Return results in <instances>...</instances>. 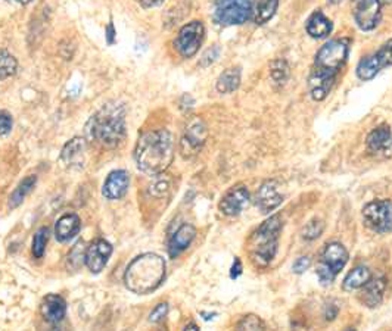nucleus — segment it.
<instances>
[{"label":"nucleus","instance_id":"f257e3e1","mask_svg":"<svg viewBox=\"0 0 392 331\" xmlns=\"http://www.w3.org/2000/svg\"><path fill=\"white\" fill-rule=\"evenodd\" d=\"M349 52V40L335 38L323 45L314 59L313 71L308 77V90L313 100L322 102L332 90L335 80L344 67Z\"/></svg>","mask_w":392,"mask_h":331},{"label":"nucleus","instance_id":"f03ea898","mask_svg":"<svg viewBox=\"0 0 392 331\" xmlns=\"http://www.w3.org/2000/svg\"><path fill=\"white\" fill-rule=\"evenodd\" d=\"M174 158V140L167 130L143 133L136 144L134 161L137 168L148 175H159L167 170Z\"/></svg>","mask_w":392,"mask_h":331},{"label":"nucleus","instance_id":"7ed1b4c3","mask_svg":"<svg viewBox=\"0 0 392 331\" xmlns=\"http://www.w3.org/2000/svg\"><path fill=\"white\" fill-rule=\"evenodd\" d=\"M86 137L100 146L114 149L126 137V108L121 103H107L86 124Z\"/></svg>","mask_w":392,"mask_h":331},{"label":"nucleus","instance_id":"20e7f679","mask_svg":"<svg viewBox=\"0 0 392 331\" xmlns=\"http://www.w3.org/2000/svg\"><path fill=\"white\" fill-rule=\"evenodd\" d=\"M165 261L157 254H143L136 256L124 274V284L136 295H148L161 286L165 278Z\"/></svg>","mask_w":392,"mask_h":331},{"label":"nucleus","instance_id":"39448f33","mask_svg":"<svg viewBox=\"0 0 392 331\" xmlns=\"http://www.w3.org/2000/svg\"><path fill=\"white\" fill-rule=\"evenodd\" d=\"M282 218L279 215L265 219L251 237L253 259L260 266L272 264L277 252V239L282 230Z\"/></svg>","mask_w":392,"mask_h":331},{"label":"nucleus","instance_id":"423d86ee","mask_svg":"<svg viewBox=\"0 0 392 331\" xmlns=\"http://www.w3.org/2000/svg\"><path fill=\"white\" fill-rule=\"evenodd\" d=\"M255 11V0H216L214 19L220 26H240L250 21Z\"/></svg>","mask_w":392,"mask_h":331},{"label":"nucleus","instance_id":"0eeeda50","mask_svg":"<svg viewBox=\"0 0 392 331\" xmlns=\"http://www.w3.org/2000/svg\"><path fill=\"white\" fill-rule=\"evenodd\" d=\"M348 261V252L345 246L334 242L329 243L322 254L320 262L317 265V276L320 283L329 284L335 280V277L342 271Z\"/></svg>","mask_w":392,"mask_h":331},{"label":"nucleus","instance_id":"6e6552de","mask_svg":"<svg viewBox=\"0 0 392 331\" xmlns=\"http://www.w3.org/2000/svg\"><path fill=\"white\" fill-rule=\"evenodd\" d=\"M364 224L371 232L386 234L392 232V202L375 200L367 203L363 208Z\"/></svg>","mask_w":392,"mask_h":331},{"label":"nucleus","instance_id":"1a4fd4ad","mask_svg":"<svg viewBox=\"0 0 392 331\" xmlns=\"http://www.w3.org/2000/svg\"><path fill=\"white\" fill-rule=\"evenodd\" d=\"M205 38V27L201 21H192L180 28L176 40L174 48L177 53L183 58H192L198 53L202 41Z\"/></svg>","mask_w":392,"mask_h":331},{"label":"nucleus","instance_id":"9d476101","mask_svg":"<svg viewBox=\"0 0 392 331\" xmlns=\"http://www.w3.org/2000/svg\"><path fill=\"white\" fill-rule=\"evenodd\" d=\"M391 65H392V38L388 40L376 53L363 58L360 60V64L357 65L356 74L360 80L369 81L371 78H375L381 70Z\"/></svg>","mask_w":392,"mask_h":331},{"label":"nucleus","instance_id":"9b49d317","mask_svg":"<svg viewBox=\"0 0 392 331\" xmlns=\"http://www.w3.org/2000/svg\"><path fill=\"white\" fill-rule=\"evenodd\" d=\"M356 24L363 31L375 30L382 19L381 0H353L351 2Z\"/></svg>","mask_w":392,"mask_h":331},{"label":"nucleus","instance_id":"f8f14e48","mask_svg":"<svg viewBox=\"0 0 392 331\" xmlns=\"http://www.w3.org/2000/svg\"><path fill=\"white\" fill-rule=\"evenodd\" d=\"M208 137V130H206L205 122L201 118H194L188 122V126L184 129L180 149L183 156L189 158L201 151V148L205 144V140Z\"/></svg>","mask_w":392,"mask_h":331},{"label":"nucleus","instance_id":"ddd939ff","mask_svg":"<svg viewBox=\"0 0 392 331\" xmlns=\"http://www.w3.org/2000/svg\"><path fill=\"white\" fill-rule=\"evenodd\" d=\"M112 255V244L105 239H96L88 247L85 254V265L92 274H99L107 266Z\"/></svg>","mask_w":392,"mask_h":331},{"label":"nucleus","instance_id":"4468645a","mask_svg":"<svg viewBox=\"0 0 392 331\" xmlns=\"http://www.w3.org/2000/svg\"><path fill=\"white\" fill-rule=\"evenodd\" d=\"M250 199L251 196L248 189L243 185H238V188H233L224 195L220 202V211L227 217H236L246 208Z\"/></svg>","mask_w":392,"mask_h":331},{"label":"nucleus","instance_id":"2eb2a0df","mask_svg":"<svg viewBox=\"0 0 392 331\" xmlns=\"http://www.w3.org/2000/svg\"><path fill=\"white\" fill-rule=\"evenodd\" d=\"M130 185V175L124 170H115L108 174L105 183H103L102 193L110 200H120L126 196Z\"/></svg>","mask_w":392,"mask_h":331},{"label":"nucleus","instance_id":"dca6fc26","mask_svg":"<svg viewBox=\"0 0 392 331\" xmlns=\"http://www.w3.org/2000/svg\"><path fill=\"white\" fill-rule=\"evenodd\" d=\"M283 196L277 190L275 181H265L255 193V206L263 214H270L282 205Z\"/></svg>","mask_w":392,"mask_h":331},{"label":"nucleus","instance_id":"f3484780","mask_svg":"<svg viewBox=\"0 0 392 331\" xmlns=\"http://www.w3.org/2000/svg\"><path fill=\"white\" fill-rule=\"evenodd\" d=\"M88 141L85 137L71 139L64 149L60 152V161L64 162L68 168H81L86 162Z\"/></svg>","mask_w":392,"mask_h":331},{"label":"nucleus","instance_id":"a211bd4d","mask_svg":"<svg viewBox=\"0 0 392 331\" xmlns=\"http://www.w3.org/2000/svg\"><path fill=\"white\" fill-rule=\"evenodd\" d=\"M40 314L48 322L58 324L67 315V302L59 295H48L41 300Z\"/></svg>","mask_w":392,"mask_h":331},{"label":"nucleus","instance_id":"6ab92c4d","mask_svg":"<svg viewBox=\"0 0 392 331\" xmlns=\"http://www.w3.org/2000/svg\"><path fill=\"white\" fill-rule=\"evenodd\" d=\"M196 237V229L191 224H183L176 230L169 242V255L171 258H177L181 252H184L192 244Z\"/></svg>","mask_w":392,"mask_h":331},{"label":"nucleus","instance_id":"aec40b11","mask_svg":"<svg viewBox=\"0 0 392 331\" xmlns=\"http://www.w3.org/2000/svg\"><path fill=\"white\" fill-rule=\"evenodd\" d=\"M385 287H386V281L383 277L370 278L361 287V293H360L361 303L367 308H376L383 299Z\"/></svg>","mask_w":392,"mask_h":331},{"label":"nucleus","instance_id":"412c9836","mask_svg":"<svg viewBox=\"0 0 392 331\" xmlns=\"http://www.w3.org/2000/svg\"><path fill=\"white\" fill-rule=\"evenodd\" d=\"M81 229V221L77 214L62 215L55 224V237L59 243L73 240Z\"/></svg>","mask_w":392,"mask_h":331},{"label":"nucleus","instance_id":"4be33fe9","mask_svg":"<svg viewBox=\"0 0 392 331\" xmlns=\"http://www.w3.org/2000/svg\"><path fill=\"white\" fill-rule=\"evenodd\" d=\"M367 149L374 153H383L392 146V131L388 126H379L371 130L366 140Z\"/></svg>","mask_w":392,"mask_h":331},{"label":"nucleus","instance_id":"5701e85b","mask_svg":"<svg viewBox=\"0 0 392 331\" xmlns=\"http://www.w3.org/2000/svg\"><path fill=\"white\" fill-rule=\"evenodd\" d=\"M334 30V24L323 12L316 11L307 21V33L313 38H324Z\"/></svg>","mask_w":392,"mask_h":331},{"label":"nucleus","instance_id":"b1692460","mask_svg":"<svg viewBox=\"0 0 392 331\" xmlns=\"http://www.w3.org/2000/svg\"><path fill=\"white\" fill-rule=\"evenodd\" d=\"M240 77H242V71L239 67L226 70L224 72H221V75L217 80V85H216L217 92L221 94H229L236 92L240 86Z\"/></svg>","mask_w":392,"mask_h":331},{"label":"nucleus","instance_id":"393cba45","mask_svg":"<svg viewBox=\"0 0 392 331\" xmlns=\"http://www.w3.org/2000/svg\"><path fill=\"white\" fill-rule=\"evenodd\" d=\"M370 278H371V276H370L369 268L364 265H360V266L354 268L351 273H348V276L345 277V280L342 283V288L345 292L357 291V288H361Z\"/></svg>","mask_w":392,"mask_h":331},{"label":"nucleus","instance_id":"a878e982","mask_svg":"<svg viewBox=\"0 0 392 331\" xmlns=\"http://www.w3.org/2000/svg\"><path fill=\"white\" fill-rule=\"evenodd\" d=\"M36 181H37V177L36 175H30V177H26L23 181H21L16 189L12 192V195L9 196V208L11 210H15L18 208V206L24 202V199L31 193V190L34 189L36 185Z\"/></svg>","mask_w":392,"mask_h":331},{"label":"nucleus","instance_id":"bb28decb","mask_svg":"<svg viewBox=\"0 0 392 331\" xmlns=\"http://www.w3.org/2000/svg\"><path fill=\"white\" fill-rule=\"evenodd\" d=\"M279 8V0H260L255 9V23L263 26L270 21Z\"/></svg>","mask_w":392,"mask_h":331},{"label":"nucleus","instance_id":"cd10ccee","mask_svg":"<svg viewBox=\"0 0 392 331\" xmlns=\"http://www.w3.org/2000/svg\"><path fill=\"white\" fill-rule=\"evenodd\" d=\"M49 236H51V232L48 227H41V229H38L33 237V244H31V252H33V256L40 259L41 256L45 255V251H46V246H48V242H49Z\"/></svg>","mask_w":392,"mask_h":331},{"label":"nucleus","instance_id":"c85d7f7f","mask_svg":"<svg viewBox=\"0 0 392 331\" xmlns=\"http://www.w3.org/2000/svg\"><path fill=\"white\" fill-rule=\"evenodd\" d=\"M18 70V62L8 50H0V81L15 75Z\"/></svg>","mask_w":392,"mask_h":331},{"label":"nucleus","instance_id":"c756f323","mask_svg":"<svg viewBox=\"0 0 392 331\" xmlns=\"http://www.w3.org/2000/svg\"><path fill=\"white\" fill-rule=\"evenodd\" d=\"M270 78L276 86H283L289 80V65L286 60L277 59L270 65Z\"/></svg>","mask_w":392,"mask_h":331},{"label":"nucleus","instance_id":"7c9ffc66","mask_svg":"<svg viewBox=\"0 0 392 331\" xmlns=\"http://www.w3.org/2000/svg\"><path fill=\"white\" fill-rule=\"evenodd\" d=\"M85 254H86L85 243L80 240V242H77V244H74V247L68 255V259H67L68 268L71 271H77L78 268L85 264Z\"/></svg>","mask_w":392,"mask_h":331},{"label":"nucleus","instance_id":"2f4dec72","mask_svg":"<svg viewBox=\"0 0 392 331\" xmlns=\"http://www.w3.org/2000/svg\"><path fill=\"white\" fill-rule=\"evenodd\" d=\"M236 331H264V322L260 317L250 314L238 322Z\"/></svg>","mask_w":392,"mask_h":331},{"label":"nucleus","instance_id":"473e14b6","mask_svg":"<svg viewBox=\"0 0 392 331\" xmlns=\"http://www.w3.org/2000/svg\"><path fill=\"white\" fill-rule=\"evenodd\" d=\"M323 230H324V222L319 218H314L302 229V237L305 240H316L322 236Z\"/></svg>","mask_w":392,"mask_h":331},{"label":"nucleus","instance_id":"72a5a7b5","mask_svg":"<svg viewBox=\"0 0 392 331\" xmlns=\"http://www.w3.org/2000/svg\"><path fill=\"white\" fill-rule=\"evenodd\" d=\"M167 314H169V303H165V302L159 303L152 309V313L149 314V322H159L165 317H167Z\"/></svg>","mask_w":392,"mask_h":331},{"label":"nucleus","instance_id":"f704fd0d","mask_svg":"<svg viewBox=\"0 0 392 331\" xmlns=\"http://www.w3.org/2000/svg\"><path fill=\"white\" fill-rule=\"evenodd\" d=\"M169 189H170V181L169 180H164V178H159L154 184H151L149 192L154 196H162V195H165V193L169 192Z\"/></svg>","mask_w":392,"mask_h":331},{"label":"nucleus","instance_id":"c9c22d12","mask_svg":"<svg viewBox=\"0 0 392 331\" xmlns=\"http://www.w3.org/2000/svg\"><path fill=\"white\" fill-rule=\"evenodd\" d=\"M12 130V116L6 111H0V136H6Z\"/></svg>","mask_w":392,"mask_h":331},{"label":"nucleus","instance_id":"e433bc0d","mask_svg":"<svg viewBox=\"0 0 392 331\" xmlns=\"http://www.w3.org/2000/svg\"><path fill=\"white\" fill-rule=\"evenodd\" d=\"M218 52H220L218 48H211V49L206 50L205 55H203V58H202V60H201V65H203V67L211 65L213 62L218 58Z\"/></svg>","mask_w":392,"mask_h":331},{"label":"nucleus","instance_id":"4c0bfd02","mask_svg":"<svg viewBox=\"0 0 392 331\" xmlns=\"http://www.w3.org/2000/svg\"><path fill=\"white\" fill-rule=\"evenodd\" d=\"M309 264H312V261H309V258L302 256V258H300V259L295 261V264H294V266H292V270H294L295 274H304V273L308 270Z\"/></svg>","mask_w":392,"mask_h":331},{"label":"nucleus","instance_id":"58836bf2","mask_svg":"<svg viewBox=\"0 0 392 331\" xmlns=\"http://www.w3.org/2000/svg\"><path fill=\"white\" fill-rule=\"evenodd\" d=\"M240 274H242V262H240V259H235V262L232 265V270H231V277L238 278Z\"/></svg>","mask_w":392,"mask_h":331},{"label":"nucleus","instance_id":"ea45409f","mask_svg":"<svg viewBox=\"0 0 392 331\" xmlns=\"http://www.w3.org/2000/svg\"><path fill=\"white\" fill-rule=\"evenodd\" d=\"M136 2L139 5H142L143 8H154V6L161 5L164 2V0H136Z\"/></svg>","mask_w":392,"mask_h":331},{"label":"nucleus","instance_id":"a19ab883","mask_svg":"<svg viewBox=\"0 0 392 331\" xmlns=\"http://www.w3.org/2000/svg\"><path fill=\"white\" fill-rule=\"evenodd\" d=\"M338 314V308L337 306H329L327 308V313H326V318L330 321V320H334Z\"/></svg>","mask_w":392,"mask_h":331},{"label":"nucleus","instance_id":"79ce46f5","mask_svg":"<svg viewBox=\"0 0 392 331\" xmlns=\"http://www.w3.org/2000/svg\"><path fill=\"white\" fill-rule=\"evenodd\" d=\"M114 26L112 24H110L108 26V28H107V37H108V43L111 45V43H114Z\"/></svg>","mask_w":392,"mask_h":331},{"label":"nucleus","instance_id":"37998d69","mask_svg":"<svg viewBox=\"0 0 392 331\" xmlns=\"http://www.w3.org/2000/svg\"><path fill=\"white\" fill-rule=\"evenodd\" d=\"M183 331H199V327H198L195 322H189L188 325L184 327Z\"/></svg>","mask_w":392,"mask_h":331},{"label":"nucleus","instance_id":"c03bdc74","mask_svg":"<svg viewBox=\"0 0 392 331\" xmlns=\"http://www.w3.org/2000/svg\"><path fill=\"white\" fill-rule=\"evenodd\" d=\"M202 317H203V318H205L206 321H210V320H211L213 317H216V314H211V315H208V314H203V313H202Z\"/></svg>","mask_w":392,"mask_h":331},{"label":"nucleus","instance_id":"a18cd8bd","mask_svg":"<svg viewBox=\"0 0 392 331\" xmlns=\"http://www.w3.org/2000/svg\"><path fill=\"white\" fill-rule=\"evenodd\" d=\"M16 2H19L21 5H28L33 2V0H16Z\"/></svg>","mask_w":392,"mask_h":331},{"label":"nucleus","instance_id":"49530a36","mask_svg":"<svg viewBox=\"0 0 392 331\" xmlns=\"http://www.w3.org/2000/svg\"><path fill=\"white\" fill-rule=\"evenodd\" d=\"M48 331H60V330H59V327H52V328L48 330Z\"/></svg>","mask_w":392,"mask_h":331},{"label":"nucleus","instance_id":"de8ad7c7","mask_svg":"<svg viewBox=\"0 0 392 331\" xmlns=\"http://www.w3.org/2000/svg\"><path fill=\"white\" fill-rule=\"evenodd\" d=\"M329 2L330 4H338V2H341V0H329Z\"/></svg>","mask_w":392,"mask_h":331},{"label":"nucleus","instance_id":"09e8293b","mask_svg":"<svg viewBox=\"0 0 392 331\" xmlns=\"http://www.w3.org/2000/svg\"><path fill=\"white\" fill-rule=\"evenodd\" d=\"M389 2H392V0H381V4H389Z\"/></svg>","mask_w":392,"mask_h":331},{"label":"nucleus","instance_id":"8fccbe9b","mask_svg":"<svg viewBox=\"0 0 392 331\" xmlns=\"http://www.w3.org/2000/svg\"><path fill=\"white\" fill-rule=\"evenodd\" d=\"M345 331H356L354 328H348V330H345Z\"/></svg>","mask_w":392,"mask_h":331}]
</instances>
